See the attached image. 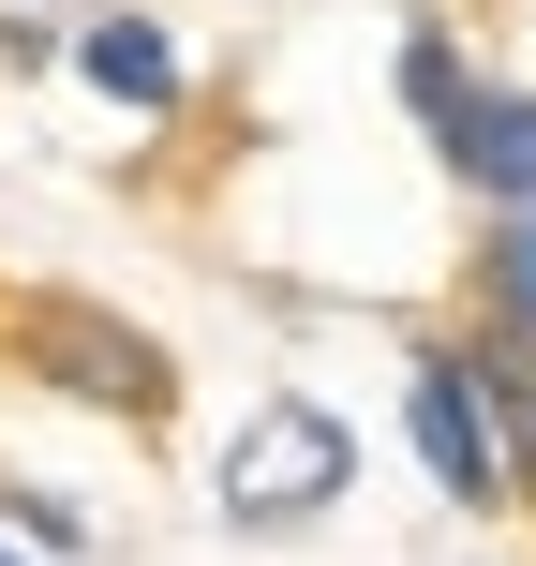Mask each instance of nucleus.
Returning a JSON list of instances; mask_svg holds the SVG:
<instances>
[{
	"label": "nucleus",
	"instance_id": "nucleus-2",
	"mask_svg": "<svg viewBox=\"0 0 536 566\" xmlns=\"http://www.w3.org/2000/svg\"><path fill=\"white\" fill-rule=\"evenodd\" d=\"M343 478H358V448H343L313 402H269V418L239 432V462H224V507H239V522H313Z\"/></svg>",
	"mask_w": 536,
	"mask_h": 566
},
{
	"label": "nucleus",
	"instance_id": "nucleus-7",
	"mask_svg": "<svg viewBox=\"0 0 536 566\" xmlns=\"http://www.w3.org/2000/svg\"><path fill=\"white\" fill-rule=\"evenodd\" d=\"M0 566H15V552H0Z\"/></svg>",
	"mask_w": 536,
	"mask_h": 566
},
{
	"label": "nucleus",
	"instance_id": "nucleus-1",
	"mask_svg": "<svg viewBox=\"0 0 536 566\" xmlns=\"http://www.w3.org/2000/svg\"><path fill=\"white\" fill-rule=\"evenodd\" d=\"M402 90H418V119L448 135V165L477 179V195L536 209V90H462L448 45H402Z\"/></svg>",
	"mask_w": 536,
	"mask_h": 566
},
{
	"label": "nucleus",
	"instance_id": "nucleus-6",
	"mask_svg": "<svg viewBox=\"0 0 536 566\" xmlns=\"http://www.w3.org/2000/svg\"><path fill=\"white\" fill-rule=\"evenodd\" d=\"M477 402H492V432H507V478H536V373L477 358Z\"/></svg>",
	"mask_w": 536,
	"mask_h": 566
},
{
	"label": "nucleus",
	"instance_id": "nucleus-5",
	"mask_svg": "<svg viewBox=\"0 0 536 566\" xmlns=\"http://www.w3.org/2000/svg\"><path fill=\"white\" fill-rule=\"evenodd\" d=\"M492 313H507V343H536V209H507V239H492Z\"/></svg>",
	"mask_w": 536,
	"mask_h": 566
},
{
	"label": "nucleus",
	"instance_id": "nucleus-3",
	"mask_svg": "<svg viewBox=\"0 0 536 566\" xmlns=\"http://www.w3.org/2000/svg\"><path fill=\"white\" fill-rule=\"evenodd\" d=\"M402 418H418V462H432V492H448V507H507V448H492L477 358H448V343H432V358H418V402H402Z\"/></svg>",
	"mask_w": 536,
	"mask_h": 566
},
{
	"label": "nucleus",
	"instance_id": "nucleus-4",
	"mask_svg": "<svg viewBox=\"0 0 536 566\" xmlns=\"http://www.w3.org/2000/svg\"><path fill=\"white\" fill-rule=\"evenodd\" d=\"M90 90H119V105H179V45L135 30V15H105V30H90Z\"/></svg>",
	"mask_w": 536,
	"mask_h": 566
}]
</instances>
